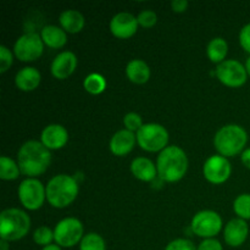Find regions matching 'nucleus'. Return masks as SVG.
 <instances>
[{"label":"nucleus","mask_w":250,"mask_h":250,"mask_svg":"<svg viewBox=\"0 0 250 250\" xmlns=\"http://www.w3.org/2000/svg\"><path fill=\"white\" fill-rule=\"evenodd\" d=\"M17 164L22 175L37 178L45 173L51 164V153L41 141H27L17 151Z\"/></svg>","instance_id":"1"},{"label":"nucleus","mask_w":250,"mask_h":250,"mask_svg":"<svg viewBox=\"0 0 250 250\" xmlns=\"http://www.w3.org/2000/svg\"><path fill=\"white\" fill-rule=\"evenodd\" d=\"M188 166L189 161L187 154L177 146H168L159 153L156 159L158 176L166 183L180 182L187 173Z\"/></svg>","instance_id":"2"},{"label":"nucleus","mask_w":250,"mask_h":250,"mask_svg":"<svg viewBox=\"0 0 250 250\" xmlns=\"http://www.w3.org/2000/svg\"><path fill=\"white\" fill-rule=\"evenodd\" d=\"M45 189L46 202L55 209H63L77 199L80 185L72 176L60 173L48 181Z\"/></svg>","instance_id":"3"},{"label":"nucleus","mask_w":250,"mask_h":250,"mask_svg":"<svg viewBox=\"0 0 250 250\" xmlns=\"http://www.w3.org/2000/svg\"><path fill=\"white\" fill-rule=\"evenodd\" d=\"M248 132L244 127L229 124L221 127L214 137V146L217 154L225 158H233L246 150Z\"/></svg>","instance_id":"4"},{"label":"nucleus","mask_w":250,"mask_h":250,"mask_svg":"<svg viewBox=\"0 0 250 250\" xmlns=\"http://www.w3.org/2000/svg\"><path fill=\"white\" fill-rule=\"evenodd\" d=\"M31 229V217L17 208L5 209L0 214V238L6 242H16L24 238Z\"/></svg>","instance_id":"5"},{"label":"nucleus","mask_w":250,"mask_h":250,"mask_svg":"<svg viewBox=\"0 0 250 250\" xmlns=\"http://www.w3.org/2000/svg\"><path fill=\"white\" fill-rule=\"evenodd\" d=\"M136 136L137 144L148 153H161L164 149L168 146L170 134L167 129L160 124H155V122L144 124L143 127L137 132Z\"/></svg>","instance_id":"6"},{"label":"nucleus","mask_w":250,"mask_h":250,"mask_svg":"<svg viewBox=\"0 0 250 250\" xmlns=\"http://www.w3.org/2000/svg\"><path fill=\"white\" fill-rule=\"evenodd\" d=\"M84 237L83 224L76 217H66L59 221L54 229L55 244L61 248H72L81 243Z\"/></svg>","instance_id":"7"},{"label":"nucleus","mask_w":250,"mask_h":250,"mask_svg":"<svg viewBox=\"0 0 250 250\" xmlns=\"http://www.w3.org/2000/svg\"><path fill=\"white\" fill-rule=\"evenodd\" d=\"M17 195L24 209L36 211L43 207L46 200L45 186L38 178H26L20 183Z\"/></svg>","instance_id":"8"},{"label":"nucleus","mask_w":250,"mask_h":250,"mask_svg":"<svg viewBox=\"0 0 250 250\" xmlns=\"http://www.w3.org/2000/svg\"><path fill=\"white\" fill-rule=\"evenodd\" d=\"M224 222L221 216L212 210H202L193 216L190 229L194 234L203 239L215 238L222 231Z\"/></svg>","instance_id":"9"},{"label":"nucleus","mask_w":250,"mask_h":250,"mask_svg":"<svg viewBox=\"0 0 250 250\" xmlns=\"http://www.w3.org/2000/svg\"><path fill=\"white\" fill-rule=\"evenodd\" d=\"M44 43L41 34L28 32L17 38L14 44V55L22 62H32L43 55Z\"/></svg>","instance_id":"10"},{"label":"nucleus","mask_w":250,"mask_h":250,"mask_svg":"<svg viewBox=\"0 0 250 250\" xmlns=\"http://www.w3.org/2000/svg\"><path fill=\"white\" fill-rule=\"evenodd\" d=\"M217 80L229 88H241L248 81L246 66L238 60L229 59L216 66L215 70Z\"/></svg>","instance_id":"11"},{"label":"nucleus","mask_w":250,"mask_h":250,"mask_svg":"<svg viewBox=\"0 0 250 250\" xmlns=\"http://www.w3.org/2000/svg\"><path fill=\"white\" fill-rule=\"evenodd\" d=\"M232 166L229 159L225 156L211 155L205 160L203 165V175L204 178L211 185H222L227 182L229 178L231 177Z\"/></svg>","instance_id":"12"},{"label":"nucleus","mask_w":250,"mask_h":250,"mask_svg":"<svg viewBox=\"0 0 250 250\" xmlns=\"http://www.w3.org/2000/svg\"><path fill=\"white\" fill-rule=\"evenodd\" d=\"M138 20L131 12H119L110 21V32L117 39H129L138 31Z\"/></svg>","instance_id":"13"},{"label":"nucleus","mask_w":250,"mask_h":250,"mask_svg":"<svg viewBox=\"0 0 250 250\" xmlns=\"http://www.w3.org/2000/svg\"><path fill=\"white\" fill-rule=\"evenodd\" d=\"M249 236V226L246 220L239 217L229 220L224 229L225 243L232 248L242 247L247 242Z\"/></svg>","instance_id":"14"},{"label":"nucleus","mask_w":250,"mask_h":250,"mask_svg":"<svg viewBox=\"0 0 250 250\" xmlns=\"http://www.w3.org/2000/svg\"><path fill=\"white\" fill-rule=\"evenodd\" d=\"M78 65V59L72 51H61L54 58L50 65V72L56 80H66L75 72Z\"/></svg>","instance_id":"15"},{"label":"nucleus","mask_w":250,"mask_h":250,"mask_svg":"<svg viewBox=\"0 0 250 250\" xmlns=\"http://www.w3.org/2000/svg\"><path fill=\"white\" fill-rule=\"evenodd\" d=\"M41 142L49 150L62 149L68 142V132L62 125L51 124L44 127L41 134Z\"/></svg>","instance_id":"16"},{"label":"nucleus","mask_w":250,"mask_h":250,"mask_svg":"<svg viewBox=\"0 0 250 250\" xmlns=\"http://www.w3.org/2000/svg\"><path fill=\"white\" fill-rule=\"evenodd\" d=\"M137 143V136L133 132L124 128L112 134L109 142V148L114 155L126 156L134 149Z\"/></svg>","instance_id":"17"},{"label":"nucleus","mask_w":250,"mask_h":250,"mask_svg":"<svg viewBox=\"0 0 250 250\" xmlns=\"http://www.w3.org/2000/svg\"><path fill=\"white\" fill-rule=\"evenodd\" d=\"M131 172L137 180L142 182H154L159 177L155 164L144 156H138L132 160Z\"/></svg>","instance_id":"18"},{"label":"nucleus","mask_w":250,"mask_h":250,"mask_svg":"<svg viewBox=\"0 0 250 250\" xmlns=\"http://www.w3.org/2000/svg\"><path fill=\"white\" fill-rule=\"evenodd\" d=\"M42 82V75L39 70L32 66H26L17 71L15 76V85L22 92H32L37 89Z\"/></svg>","instance_id":"19"},{"label":"nucleus","mask_w":250,"mask_h":250,"mask_svg":"<svg viewBox=\"0 0 250 250\" xmlns=\"http://www.w3.org/2000/svg\"><path fill=\"white\" fill-rule=\"evenodd\" d=\"M42 41L44 45L51 49H61L67 43V33L55 24H46L41 31Z\"/></svg>","instance_id":"20"},{"label":"nucleus","mask_w":250,"mask_h":250,"mask_svg":"<svg viewBox=\"0 0 250 250\" xmlns=\"http://www.w3.org/2000/svg\"><path fill=\"white\" fill-rule=\"evenodd\" d=\"M59 23L66 33L76 34L80 33L84 28L85 20L84 16L78 10L70 9L61 12L60 16H59Z\"/></svg>","instance_id":"21"},{"label":"nucleus","mask_w":250,"mask_h":250,"mask_svg":"<svg viewBox=\"0 0 250 250\" xmlns=\"http://www.w3.org/2000/svg\"><path fill=\"white\" fill-rule=\"evenodd\" d=\"M150 75L149 65L141 59H133L126 65V77L134 84H146Z\"/></svg>","instance_id":"22"},{"label":"nucleus","mask_w":250,"mask_h":250,"mask_svg":"<svg viewBox=\"0 0 250 250\" xmlns=\"http://www.w3.org/2000/svg\"><path fill=\"white\" fill-rule=\"evenodd\" d=\"M227 53H229V43L226 42V39L216 37L208 43L207 55L212 63L220 65L221 62H224L226 60Z\"/></svg>","instance_id":"23"},{"label":"nucleus","mask_w":250,"mask_h":250,"mask_svg":"<svg viewBox=\"0 0 250 250\" xmlns=\"http://www.w3.org/2000/svg\"><path fill=\"white\" fill-rule=\"evenodd\" d=\"M106 80L100 73H89L83 81V88L87 93L92 95H99L106 89Z\"/></svg>","instance_id":"24"},{"label":"nucleus","mask_w":250,"mask_h":250,"mask_svg":"<svg viewBox=\"0 0 250 250\" xmlns=\"http://www.w3.org/2000/svg\"><path fill=\"white\" fill-rule=\"evenodd\" d=\"M20 173H21V170H20L17 161L5 155L0 158V178L2 181L17 180L20 177Z\"/></svg>","instance_id":"25"},{"label":"nucleus","mask_w":250,"mask_h":250,"mask_svg":"<svg viewBox=\"0 0 250 250\" xmlns=\"http://www.w3.org/2000/svg\"><path fill=\"white\" fill-rule=\"evenodd\" d=\"M233 211L237 217L248 221L250 220V194L243 193L239 194L233 202Z\"/></svg>","instance_id":"26"},{"label":"nucleus","mask_w":250,"mask_h":250,"mask_svg":"<svg viewBox=\"0 0 250 250\" xmlns=\"http://www.w3.org/2000/svg\"><path fill=\"white\" fill-rule=\"evenodd\" d=\"M80 250H106V243L100 234L90 232L81 241Z\"/></svg>","instance_id":"27"},{"label":"nucleus","mask_w":250,"mask_h":250,"mask_svg":"<svg viewBox=\"0 0 250 250\" xmlns=\"http://www.w3.org/2000/svg\"><path fill=\"white\" fill-rule=\"evenodd\" d=\"M33 242L37 246L48 247L55 242L54 238V229H51L48 226H41L33 232Z\"/></svg>","instance_id":"28"},{"label":"nucleus","mask_w":250,"mask_h":250,"mask_svg":"<svg viewBox=\"0 0 250 250\" xmlns=\"http://www.w3.org/2000/svg\"><path fill=\"white\" fill-rule=\"evenodd\" d=\"M143 120L142 116L137 112H128L124 116V126L125 128L128 129V131L137 133L139 129L143 127Z\"/></svg>","instance_id":"29"},{"label":"nucleus","mask_w":250,"mask_h":250,"mask_svg":"<svg viewBox=\"0 0 250 250\" xmlns=\"http://www.w3.org/2000/svg\"><path fill=\"white\" fill-rule=\"evenodd\" d=\"M137 20H138V24L141 27H143V28H151L158 22V15H156L155 11L150 9L143 10V11L138 14Z\"/></svg>","instance_id":"30"},{"label":"nucleus","mask_w":250,"mask_h":250,"mask_svg":"<svg viewBox=\"0 0 250 250\" xmlns=\"http://www.w3.org/2000/svg\"><path fill=\"white\" fill-rule=\"evenodd\" d=\"M14 62V54L7 46L0 45V73H5Z\"/></svg>","instance_id":"31"},{"label":"nucleus","mask_w":250,"mask_h":250,"mask_svg":"<svg viewBox=\"0 0 250 250\" xmlns=\"http://www.w3.org/2000/svg\"><path fill=\"white\" fill-rule=\"evenodd\" d=\"M164 250H197V247L190 239L176 238L171 241Z\"/></svg>","instance_id":"32"},{"label":"nucleus","mask_w":250,"mask_h":250,"mask_svg":"<svg viewBox=\"0 0 250 250\" xmlns=\"http://www.w3.org/2000/svg\"><path fill=\"white\" fill-rule=\"evenodd\" d=\"M239 44L244 51L250 54V22L244 24L239 32Z\"/></svg>","instance_id":"33"},{"label":"nucleus","mask_w":250,"mask_h":250,"mask_svg":"<svg viewBox=\"0 0 250 250\" xmlns=\"http://www.w3.org/2000/svg\"><path fill=\"white\" fill-rule=\"evenodd\" d=\"M197 250H224V246L221 242L216 238L203 239L197 247Z\"/></svg>","instance_id":"34"},{"label":"nucleus","mask_w":250,"mask_h":250,"mask_svg":"<svg viewBox=\"0 0 250 250\" xmlns=\"http://www.w3.org/2000/svg\"><path fill=\"white\" fill-rule=\"evenodd\" d=\"M188 6H189V2L187 0H173L171 2V9L176 14H182V12L187 11Z\"/></svg>","instance_id":"35"},{"label":"nucleus","mask_w":250,"mask_h":250,"mask_svg":"<svg viewBox=\"0 0 250 250\" xmlns=\"http://www.w3.org/2000/svg\"><path fill=\"white\" fill-rule=\"evenodd\" d=\"M241 161L247 168H249L250 170V146L249 148H247L246 150L241 154Z\"/></svg>","instance_id":"36"},{"label":"nucleus","mask_w":250,"mask_h":250,"mask_svg":"<svg viewBox=\"0 0 250 250\" xmlns=\"http://www.w3.org/2000/svg\"><path fill=\"white\" fill-rule=\"evenodd\" d=\"M9 249H10L9 242L4 241V239H0V250H9Z\"/></svg>","instance_id":"37"},{"label":"nucleus","mask_w":250,"mask_h":250,"mask_svg":"<svg viewBox=\"0 0 250 250\" xmlns=\"http://www.w3.org/2000/svg\"><path fill=\"white\" fill-rule=\"evenodd\" d=\"M42 250H62V248H61V247H59L58 244H50V246H48V247H44Z\"/></svg>","instance_id":"38"},{"label":"nucleus","mask_w":250,"mask_h":250,"mask_svg":"<svg viewBox=\"0 0 250 250\" xmlns=\"http://www.w3.org/2000/svg\"><path fill=\"white\" fill-rule=\"evenodd\" d=\"M244 66H246V70H247V73H248V77L250 78V56L248 59H247L246 63H244Z\"/></svg>","instance_id":"39"}]
</instances>
